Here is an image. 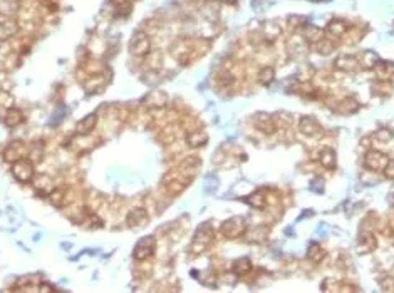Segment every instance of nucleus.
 <instances>
[{
  "instance_id": "obj_8",
  "label": "nucleus",
  "mask_w": 394,
  "mask_h": 293,
  "mask_svg": "<svg viewBox=\"0 0 394 293\" xmlns=\"http://www.w3.org/2000/svg\"><path fill=\"white\" fill-rule=\"evenodd\" d=\"M387 163H389V158L381 151H367L364 156V166L371 171H376V173H382Z\"/></svg>"
},
{
  "instance_id": "obj_45",
  "label": "nucleus",
  "mask_w": 394,
  "mask_h": 293,
  "mask_svg": "<svg viewBox=\"0 0 394 293\" xmlns=\"http://www.w3.org/2000/svg\"><path fill=\"white\" fill-rule=\"evenodd\" d=\"M220 2H223V4H233L235 0H220Z\"/></svg>"
},
{
  "instance_id": "obj_38",
  "label": "nucleus",
  "mask_w": 394,
  "mask_h": 293,
  "mask_svg": "<svg viewBox=\"0 0 394 293\" xmlns=\"http://www.w3.org/2000/svg\"><path fill=\"white\" fill-rule=\"evenodd\" d=\"M200 166V158H196V156H190V158H185L183 161H181V164L178 166V168H181V169H185V171H193L195 168H198Z\"/></svg>"
},
{
  "instance_id": "obj_18",
  "label": "nucleus",
  "mask_w": 394,
  "mask_h": 293,
  "mask_svg": "<svg viewBox=\"0 0 394 293\" xmlns=\"http://www.w3.org/2000/svg\"><path fill=\"white\" fill-rule=\"evenodd\" d=\"M97 126V114H88L86 118H83L77 123V126H76V133L77 134H81V136H86V134H89V133H92L94 131V128Z\"/></svg>"
},
{
  "instance_id": "obj_14",
  "label": "nucleus",
  "mask_w": 394,
  "mask_h": 293,
  "mask_svg": "<svg viewBox=\"0 0 394 293\" xmlns=\"http://www.w3.org/2000/svg\"><path fill=\"white\" fill-rule=\"evenodd\" d=\"M108 84V79L106 76H104L102 72H96V74H91L88 82L84 84V89L88 94H96L99 93V91H102L104 87H106Z\"/></svg>"
},
{
  "instance_id": "obj_25",
  "label": "nucleus",
  "mask_w": 394,
  "mask_h": 293,
  "mask_svg": "<svg viewBox=\"0 0 394 293\" xmlns=\"http://www.w3.org/2000/svg\"><path fill=\"white\" fill-rule=\"evenodd\" d=\"M47 198H49L52 206H56V208H62V206L67 204V189L66 188H54L47 194Z\"/></svg>"
},
{
  "instance_id": "obj_15",
  "label": "nucleus",
  "mask_w": 394,
  "mask_h": 293,
  "mask_svg": "<svg viewBox=\"0 0 394 293\" xmlns=\"http://www.w3.org/2000/svg\"><path fill=\"white\" fill-rule=\"evenodd\" d=\"M373 69L381 82H394V64L391 62L379 61Z\"/></svg>"
},
{
  "instance_id": "obj_31",
  "label": "nucleus",
  "mask_w": 394,
  "mask_h": 293,
  "mask_svg": "<svg viewBox=\"0 0 394 293\" xmlns=\"http://www.w3.org/2000/svg\"><path fill=\"white\" fill-rule=\"evenodd\" d=\"M252 272V261L248 258H239V260L233 261V273L239 275V277H243V275Z\"/></svg>"
},
{
  "instance_id": "obj_34",
  "label": "nucleus",
  "mask_w": 394,
  "mask_h": 293,
  "mask_svg": "<svg viewBox=\"0 0 394 293\" xmlns=\"http://www.w3.org/2000/svg\"><path fill=\"white\" fill-rule=\"evenodd\" d=\"M302 37H304L305 40H309V42H314V44H316L319 39L324 37V32L321 31V28H317V27L305 25V27L302 28Z\"/></svg>"
},
{
  "instance_id": "obj_9",
  "label": "nucleus",
  "mask_w": 394,
  "mask_h": 293,
  "mask_svg": "<svg viewBox=\"0 0 394 293\" xmlns=\"http://www.w3.org/2000/svg\"><path fill=\"white\" fill-rule=\"evenodd\" d=\"M253 126L264 134H274L277 129L275 119H274V116H270L269 112H255Z\"/></svg>"
},
{
  "instance_id": "obj_44",
  "label": "nucleus",
  "mask_w": 394,
  "mask_h": 293,
  "mask_svg": "<svg viewBox=\"0 0 394 293\" xmlns=\"http://www.w3.org/2000/svg\"><path fill=\"white\" fill-rule=\"evenodd\" d=\"M382 174H384L387 180H394V159H389V163L386 164L384 171H382Z\"/></svg>"
},
{
  "instance_id": "obj_39",
  "label": "nucleus",
  "mask_w": 394,
  "mask_h": 293,
  "mask_svg": "<svg viewBox=\"0 0 394 293\" xmlns=\"http://www.w3.org/2000/svg\"><path fill=\"white\" fill-rule=\"evenodd\" d=\"M392 136H394V133H392L391 129L381 128L379 131H376V133H374V139L379 141V142H389L392 139Z\"/></svg>"
},
{
  "instance_id": "obj_26",
  "label": "nucleus",
  "mask_w": 394,
  "mask_h": 293,
  "mask_svg": "<svg viewBox=\"0 0 394 293\" xmlns=\"http://www.w3.org/2000/svg\"><path fill=\"white\" fill-rule=\"evenodd\" d=\"M326 32L329 34V37H332V39L343 37L344 34L347 32V24H346L344 20H339V19L331 20V22L327 24Z\"/></svg>"
},
{
  "instance_id": "obj_37",
  "label": "nucleus",
  "mask_w": 394,
  "mask_h": 293,
  "mask_svg": "<svg viewBox=\"0 0 394 293\" xmlns=\"http://www.w3.org/2000/svg\"><path fill=\"white\" fill-rule=\"evenodd\" d=\"M247 203L250 204V206H253V208L264 210L265 206H267V199H265L264 193H260V191H255V193H252L250 196L247 198Z\"/></svg>"
},
{
  "instance_id": "obj_23",
  "label": "nucleus",
  "mask_w": 394,
  "mask_h": 293,
  "mask_svg": "<svg viewBox=\"0 0 394 293\" xmlns=\"http://www.w3.org/2000/svg\"><path fill=\"white\" fill-rule=\"evenodd\" d=\"M168 102V96L161 91H154V93L148 94L146 99H144V104H146L149 109H163Z\"/></svg>"
},
{
  "instance_id": "obj_30",
  "label": "nucleus",
  "mask_w": 394,
  "mask_h": 293,
  "mask_svg": "<svg viewBox=\"0 0 394 293\" xmlns=\"http://www.w3.org/2000/svg\"><path fill=\"white\" fill-rule=\"evenodd\" d=\"M314 49L317 50L319 54H322V55H329V54L334 52V50H335V44L332 42L331 39L322 37V39H319L317 42H316Z\"/></svg>"
},
{
  "instance_id": "obj_11",
  "label": "nucleus",
  "mask_w": 394,
  "mask_h": 293,
  "mask_svg": "<svg viewBox=\"0 0 394 293\" xmlns=\"http://www.w3.org/2000/svg\"><path fill=\"white\" fill-rule=\"evenodd\" d=\"M20 32V24L15 19H4L0 20V42H7L14 39Z\"/></svg>"
},
{
  "instance_id": "obj_27",
  "label": "nucleus",
  "mask_w": 394,
  "mask_h": 293,
  "mask_svg": "<svg viewBox=\"0 0 394 293\" xmlns=\"http://www.w3.org/2000/svg\"><path fill=\"white\" fill-rule=\"evenodd\" d=\"M267 237H269V229L264 226L250 228L245 231V238L250 241V243H260V241L267 240Z\"/></svg>"
},
{
  "instance_id": "obj_5",
  "label": "nucleus",
  "mask_w": 394,
  "mask_h": 293,
  "mask_svg": "<svg viewBox=\"0 0 394 293\" xmlns=\"http://www.w3.org/2000/svg\"><path fill=\"white\" fill-rule=\"evenodd\" d=\"M156 251V240L153 237H144L138 241V245L133 250V258L136 261H146L148 258H151Z\"/></svg>"
},
{
  "instance_id": "obj_43",
  "label": "nucleus",
  "mask_w": 394,
  "mask_h": 293,
  "mask_svg": "<svg viewBox=\"0 0 394 293\" xmlns=\"http://www.w3.org/2000/svg\"><path fill=\"white\" fill-rule=\"evenodd\" d=\"M381 288L384 291H394V277H387L381 281Z\"/></svg>"
},
{
  "instance_id": "obj_28",
  "label": "nucleus",
  "mask_w": 394,
  "mask_h": 293,
  "mask_svg": "<svg viewBox=\"0 0 394 293\" xmlns=\"http://www.w3.org/2000/svg\"><path fill=\"white\" fill-rule=\"evenodd\" d=\"M144 66H146L149 71H160L161 66H163V54L158 52V50L149 52L146 57H144Z\"/></svg>"
},
{
  "instance_id": "obj_6",
  "label": "nucleus",
  "mask_w": 394,
  "mask_h": 293,
  "mask_svg": "<svg viewBox=\"0 0 394 293\" xmlns=\"http://www.w3.org/2000/svg\"><path fill=\"white\" fill-rule=\"evenodd\" d=\"M212 241H213V229H210V226H200L196 229L193 241H191V251L193 253H201V251H205L212 245Z\"/></svg>"
},
{
  "instance_id": "obj_1",
  "label": "nucleus",
  "mask_w": 394,
  "mask_h": 293,
  "mask_svg": "<svg viewBox=\"0 0 394 293\" xmlns=\"http://www.w3.org/2000/svg\"><path fill=\"white\" fill-rule=\"evenodd\" d=\"M191 181H193V174H191L190 171L176 168L175 171H171V173H168L163 178L161 185H163L165 191L170 194V196H178V194H181L185 191V188H187Z\"/></svg>"
},
{
  "instance_id": "obj_19",
  "label": "nucleus",
  "mask_w": 394,
  "mask_h": 293,
  "mask_svg": "<svg viewBox=\"0 0 394 293\" xmlns=\"http://www.w3.org/2000/svg\"><path fill=\"white\" fill-rule=\"evenodd\" d=\"M357 243H359V251H361V253H371V251L376 250V246H378V240H376V237L371 231H364V233H361V237H359Z\"/></svg>"
},
{
  "instance_id": "obj_2",
  "label": "nucleus",
  "mask_w": 394,
  "mask_h": 293,
  "mask_svg": "<svg viewBox=\"0 0 394 293\" xmlns=\"http://www.w3.org/2000/svg\"><path fill=\"white\" fill-rule=\"evenodd\" d=\"M129 52L133 57L144 59V57L151 52V37L144 31H138L129 40Z\"/></svg>"
},
{
  "instance_id": "obj_20",
  "label": "nucleus",
  "mask_w": 394,
  "mask_h": 293,
  "mask_svg": "<svg viewBox=\"0 0 394 293\" xmlns=\"http://www.w3.org/2000/svg\"><path fill=\"white\" fill-rule=\"evenodd\" d=\"M187 144L190 146V148H193V149H196V148H201V146H205L206 142H208V134L206 133H203L201 129H193V131H190V133L187 134Z\"/></svg>"
},
{
  "instance_id": "obj_42",
  "label": "nucleus",
  "mask_w": 394,
  "mask_h": 293,
  "mask_svg": "<svg viewBox=\"0 0 394 293\" xmlns=\"http://www.w3.org/2000/svg\"><path fill=\"white\" fill-rule=\"evenodd\" d=\"M287 24H288V27H292V28H299L300 25L304 24V17H300V15H291L287 19Z\"/></svg>"
},
{
  "instance_id": "obj_32",
  "label": "nucleus",
  "mask_w": 394,
  "mask_h": 293,
  "mask_svg": "<svg viewBox=\"0 0 394 293\" xmlns=\"http://www.w3.org/2000/svg\"><path fill=\"white\" fill-rule=\"evenodd\" d=\"M27 158L32 161V163H40L44 159V144L42 142H34L32 146H29V153Z\"/></svg>"
},
{
  "instance_id": "obj_3",
  "label": "nucleus",
  "mask_w": 394,
  "mask_h": 293,
  "mask_svg": "<svg viewBox=\"0 0 394 293\" xmlns=\"http://www.w3.org/2000/svg\"><path fill=\"white\" fill-rule=\"evenodd\" d=\"M12 176L19 183H22V185L32 183V180L36 178L34 163L29 158H22L19 161H15V163H12Z\"/></svg>"
},
{
  "instance_id": "obj_24",
  "label": "nucleus",
  "mask_w": 394,
  "mask_h": 293,
  "mask_svg": "<svg viewBox=\"0 0 394 293\" xmlns=\"http://www.w3.org/2000/svg\"><path fill=\"white\" fill-rule=\"evenodd\" d=\"M34 186H36V189H39L40 194H44V196H47V194L54 189V181H52V178L47 176V174H40V176H36L32 180Z\"/></svg>"
},
{
  "instance_id": "obj_22",
  "label": "nucleus",
  "mask_w": 394,
  "mask_h": 293,
  "mask_svg": "<svg viewBox=\"0 0 394 293\" xmlns=\"http://www.w3.org/2000/svg\"><path fill=\"white\" fill-rule=\"evenodd\" d=\"M24 119H25L24 112H22L19 107H14V106L7 109L5 118H4L5 124H7L9 128H17V126H20L22 123H24Z\"/></svg>"
},
{
  "instance_id": "obj_10",
  "label": "nucleus",
  "mask_w": 394,
  "mask_h": 293,
  "mask_svg": "<svg viewBox=\"0 0 394 293\" xmlns=\"http://www.w3.org/2000/svg\"><path fill=\"white\" fill-rule=\"evenodd\" d=\"M299 131L304 136H309V137H317L324 133L321 123L312 116H302L299 119Z\"/></svg>"
},
{
  "instance_id": "obj_16",
  "label": "nucleus",
  "mask_w": 394,
  "mask_h": 293,
  "mask_svg": "<svg viewBox=\"0 0 394 293\" xmlns=\"http://www.w3.org/2000/svg\"><path fill=\"white\" fill-rule=\"evenodd\" d=\"M359 66H361V62L352 55H340L334 61V67L343 72H354L359 69Z\"/></svg>"
},
{
  "instance_id": "obj_36",
  "label": "nucleus",
  "mask_w": 394,
  "mask_h": 293,
  "mask_svg": "<svg viewBox=\"0 0 394 293\" xmlns=\"http://www.w3.org/2000/svg\"><path fill=\"white\" fill-rule=\"evenodd\" d=\"M357 107H359V104H357L356 99H352V97H346V99H343L337 104V111L343 112V114H349V112L357 111Z\"/></svg>"
},
{
  "instance_id": "obj_17",
  "label": "nucleus",
  "mask_w": 394,
  "mask_h": 293,
  "mask_svg": "<svg viewBox=\"0 0 394 293\" xmlns=\"http://www.w3.org/2000/svg\"><path fill=\"white\" fill-rule=\"evenodd\" d=\"M282 34V28L275 24V22H265L260 28V37H262L265 42H274L280 37Z\"/></svg>"
},
{
  "instance_id": "obj_41",
  "label": "nucleus",
  "mask_w": 394,
  "mask_h": 293,
  "mask_svg": "<svg viewBox=\"0 0 394 293\" xmlns=\"http://www.w3.org/2000/svg\"><path fill=\"white\" fill-rule=\"evenodd\" d=\"M14 106V99L12 96H10L9 93H5V91H0V107H12Z\"/></svg>"
},
{
  "instance_id": "obj_12",
  "label": "nucleus",
  "mask_w": 394,
  "mask_h": 293,
  "mask_svg": "<svg viewBox=\"0 0 394 293\" xmlns=\"http://www.w3.org/2000/svg\"><path fill=\"white\" fill-rule=\"evenodd\" d=\"M22 10V0H0V17L15 19Z\"/></svg>"
},
{
  "instance_id": "obj_35",
  "label": "nucleus",
  "mask_w": 394,
  "mask_h": 293,
  "mask_svg": "<svg viewBox=\"0 0 394 293\" xmlns=\"http://www.w3.org/2000/svg\"><path fill=\"white\" fill-rule=\"evenodd\" d=\"M274 79H275V69L274 67H269V66L262 67L257 74V80L264 85H269Z\"/></svg>"
},
{
  "instance_id": "obj_33",
  "label": "nucleus",
  "mask_w": 394,
  "mask_h": 293,
  "mask_svg": "<svg viewBox=\"0 0 394 293\" xmlns=\"http://www.w3.org/2000/svg\"><path fill=\"white\" fill-rule=\"evenodd\" d=\"M324 256H326V251H324L322 246L317 245V243H312L309 246V250H307V258L312 260L314 263H321L324 260Z\"/></svg>"
},
{
  "instance_id": "obj_21",
  "label": "nucleus",
  "mask_w": 394,
  "mask_h": 293,
  "mask_svg": "<svg viewBox=\"0 0 394 293\" xmlns=\"http://www.w3.org/2000/svg\"><path fill=\"white\" fill-rule=\"evenodd\" d=\"M319 163H321L326 169H334L337 166V154L331 148H324L319 153Z\"/></svg>"
},
{
  "instance_id": "obj_13",
  "label": "nucleus",
  "mask_w": 394,
  "mask_h": 293,
  "mask_svg": "<svg viewBox=\"0 0 394 293\" xmlns=\"http://www.w3.org/2000/svg\"><path fill=\"white\" fill-rule=\"evenodd\" d=\"M148 220H149L148 211L144 210V208H140V206H138V208H133L129 213H127V216H126V225L129 226V228L143 226V225H146Z\"/></svg>"
},
{
  "instance_id": "obj_7",
  "label": "nucleus",
  "mask_w": 394,
  "mask_h": 293,
  "mask_svg": "<svg viewBox=\"0 0 394 293\" xmlns=\"http://www.w3.org/2000/svg\"><path fill=\"white\" fill-rule=\"evenodd\" d=\"M27 153H29V146L25 142L20 139H15L4 149V161L9 164H12L22 158H27Z\"/></svg>"
},
{
  "instance_id": "obj_29",
  "label": "nucleus",
  "mask_w": 394,
  "mask_h": 293,
  "mask_svg": "<svg viewBox=\"0 0 394 293\" xmlns=\"http://www.w3.org/2000/svg\"><path fill=\"white\" fill-rule=\"evenodd\" d=\"M322 290L327 291H354L356 286H347L343 281H335V280H324L322 283Z\"/></svg>"
},
{
  "instance_id": "obj_40",
  "label": "nucleus",
  "mask_w": 394,
  "mask_h": 293,
  "mask_svg": "<svg viewBox=\"0 0 394 293\" xmlns=\"http://www.w3.org/2000/svg\"><path fill=\"white\" fill-rule=\"evenodd\" d=\"M362 55H364L362 57V64L366 66V67H369V69H373L379 62V57L376 55L374 52H364Z\"/></svg>"
},
{
  "instance_id": "obj_4",
  "label": "nucleus",
  "mask_w": 394,
  "mask_h": 293,
  "mask_svg": "<svg viewBox=\"0 0 394 293\" xmlns=\"http://www.w3.org/2000/svg\"><path fill=\"white\" fill-rule=\"evenodd\" d=\"M220 231H222V235H223L225 238L237 240V238H240L242 235H245L247 223H245V220H243L242 216L228 218V220H225L222 223V226H220Z\"/></svg>"
}]
</instances>
